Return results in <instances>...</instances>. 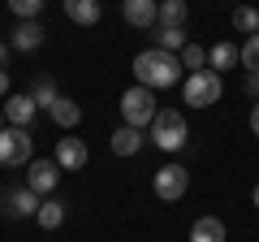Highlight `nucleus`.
I'll use <instances>...</instances> for the list:
<instances>
[{
    "label": "nucleus",
    "instance_id": "0eeeda50",
    "mask_svg": "<svg viewBox=\"0 0 259 242\" xmlns=\"http://www.w3.org/2000/svg\"><path fill=\"white\" fill-rule=\"evenodd\" d=\"M56 182H61V165H56V160H30L26 165V186L35 190V195H48Z\"/></svg>",
    "mask_w": 259,
    "mask_h": 242
},
{
    "label": "nucleus",
    "instance_id": "ddd939ff",
    "mask_svg": "<svg viewBox=\"0 0 259 242\" xmlns=\"http://www.w3.org/2000/svg\"><path fill=\"white\" fill-rule=\"evenodd\" d=\"M65 13H69V22H78V26H95L100 22V0H61Z\"/></svg>",
    "mask_w": 259,
    "mask_h": 242
},
{
    "label": "nucleus",
    "instance_id": "1a4fd4ad",
    "mask_svg": "<svg viewBox=\"0 0 259 242\" xmlns=\"http://www.w3.org/2000/svg\"><path fill=\"white\" fill-rule=\"evenodd\" d=\"M56 165L61 169H69V173H74V169H82L87 160H91V151H87V143L82 139H56Z\"/></svg>",
    "mask_w": 259,
    "mask_h": 242
},
{
    "label": "nucleus",
    "instance_id": "4468645a",
    "mask_svg": "<svg viewBox=\"0 0 259 242\" xmlns=\"http://www.w3.org/2000/svg\"><path fill=\"white\" fill-rule=\"evenodd\" d=\"M190 242H225V221L221 216H199L190 225Z\"/></svg>",
    "mask_w": 259,
    "mask_h": 242
},
{
    "label": "nucleus",
    "instance_id": "412c9836",
    "mask_svg": "<svg viewBox=\"0 0 259 242\" xmlns=\"http://www.w3.org/2000/svg\"><path fill=\"white\" fill-rule=\"evenodd\" d=\"M56 95H61V91H56V83H52L48 74H39V78H35V87H30V100H35L39 108H52Z\"/></svg>",
    "mask_w": 259,
    "mask_h": 242
},
{
    "label": "nucleus",
    "instance_id": "7ed1b4c3",
    "mask_svg": "<svg viewBox=\"0 0 259 242\" xmlns=\"http://www.w3.org/2000/svg\"><path fill=\"white\" fill-rule=\"evenodd\" d=\"M160 112L156 104V91H147V87H130L125 95H121V117H125V126H134V130H143V126H151Z\"/></svg>",
    "mask_w": 259,
    "mask_h": 242
},
{
    "label": "nucleus",
    "instance_id": "a878e982",
    "mask_svg": "<svg viewBox=\"0 0 259 242\" xmlns=\"http://www.w3.org/2000/svg\"><path fill=\"white\" fill-rule=\"evenodd\" d=\"M250 130H255V139H259V104L250 108Z\"/></svg>",
    "mask_w": 259,
    "mask_h": 242
},
{
    "label": "nucleus",
    "instance_id": "f3484780",
    "mask_svg": "<svg viewBox=\"0 0 259 242\" xmlns=\"http://www.w3.org/2000/svg\"><path fill=\"white\" fill-rule=\"evenodd\" d=\"M139 147H143V130H134V126H121L112 134V151L117 156H139Z\"/></svg>",
    "mask_w": 259,
    "mask_h": 242
},
{
    "label": "nucleus",
    "instance_id": "2eb2a0df",
    "mask_svg": "<svg viewBox=\"0 0 259 242\" xmlns=\"http://www.w3.org/2000/svg\"><path fill=\"white\" fill-rule=\"evenodd\" d=\"M48 117H52L56 126H65V130H74L78 121H82V108H78V104L69 100V95H56V104L48 108Z\"/></svg>",
    "mask_w": 259,
    "mask_h": 242
},
{
    "label": "nucleus",
    "instance_id": "4be33fe9",
    "mask_svg": "<svg viewBox=\"0 0 259 242\" xmlns=\"http://www.w3.org/2000/svg\"><path fill=\"white\" fill-rule=\"evenodd\" d=\"M35 221L44 225V229H56V225L65 221V204H61V199H44L39 212H35Z\"/></svg>",
    "mask_w": 259,
    "mask_h": 242
},
{
    "label": "nucleus",
    "instance_id": "393cba45",
    "mask_svg": "<svg viewBox=\"0 0 259 242\" xmlns=\"http://www.w3.org/2000/svg\"><path fill=\"white\" fill-rule=\"evenodd\" d=\"M9 9L18 13V22H35L39 9H44V0H9Z\"/></svg>",
    "mask_w": 259,
    "mask_h": 242
},
{
    "label": "nucleus",
    "instance_id": "c756f323",
    "mask_svg": "<svg viewBox=\"0 0 259 242\" xmlns=\"http://www.w3.org/2000/svg\"><path fill=\"white\" fill-rule=\"evenodd\" d=\"M250 199H255V208H259V186H255V195H250Z\"/></svg>",
    "mask_w": 259,
    "mask_h": 242
},
{
    "label": "nucleus",
    "instance_id": "c85d7f7f",
    "mask_svg": "<svg viewBox=\"0 0 259 242\" xmlns=\"http://www.w3.org/2000/svg\"><path fill=\"white\" fill-rule=\"evenodd\" d=\"M9 91V69H0V95Z\"/></svg>",
    "mask_w": 259,
    "mask_h": 242
},
{
    "label": "nucleus",
    "instance_id": "f8f14e48",
    "mask_svg": "<svg viewBox=\"0 0 259 242\" xmlns=\"http://www.w3.org/2000/svg\"><path fill=\"white\" fill-rule=\"evenodd\" d=\"M39 44H44V26L39 22H18L13 26V39H9L13 52H35Z\"/></svg>",
    "mask_w": 259,
    "mask_h": 242
},
{
    "label": "nucleus",
    "instance_id": "aec40b11",
    "mask_svg": "<svg viewBox=\"0 0 259 242\" xmlns=\"http://www.w3.org/2000/svg\"><path fill=\"white\" fill-rule=\"evenodd\" d=\"M233 30H242V35H259V9H255V5H238V9H233Z\"/></svg>",
    "mask_w": 259,
    "mask_h": 242
},
{
    "label": "nucleus",
    "instance_id": "bb28decb",
    "mask_svg": "<svg viewBox=\"0 0 259 242\" xmlns=\"http://www.w3.org/2000/svg\"><path fill=\"white\" fill-rule=\"evenodd\" d=\"M246 91H250V95H259V74H250V78H246Z\"/></svg>",
    "mask_w": 259,
    "mask_h": 242
},
{
    "label": "nucleus",
    "instance_id": "dca6fc26",
    "mask_svg": "<svg viewBox=\"0 0 259 242\" xmlns=\"http://www.w3.org/2000/svg\"><path fill=\"white\" fill-rule=\"evenodd\" d=\"M186 13H190V5H186V0H160L156 26H173V30H182V26H186Z\"/></svg>",
    "mask_w": 259,
    "mask_h": 242
},
{
    "label": "nucleus",
    "instance_id": "cd10ccee",
    "mask_svg": "<svg viewBox=\"0 0 259 242\" xmlns=\"http://www.w3.org/2000/svg\"><path fill=\"white\" fill-rule=\"evenodd\" d=\"M9 52H13V48L5 44V39H0V69H5V61H9Z\"/></svg>",
    "mask_w": 259,
    "mask_h": 242
},
{
    "label": "nucleus",
    "instance_id": "6e6552de",
    "mask_svg": "<svg viewBox=\"0 0 259 242\" xmlns=\"http://www.w3.org/2000/svg\"><path fill=\"white\" fill-rule=\"evenodd\" d=\"M156 13H160V0H121V18H125L130 26L151 30L156 26Z\"/></svg>",
    "mask_w": 259,
    "mask_h": 242
},
{
    "label": "nucleus",
    "instance_id": "b1692460",
    "mask_svg": "<svg viewBox=\"0 0 259 242\" xmlns=\"http://www.w3.org/2000/svg\"><path fill=\"white\" fill-rule=\"evenodd\" d=\"M238 61L250 69V74H259V35H246V44L238 48Z\"/></svg>",
    "mask_w": 259,
    "mask_h": 242
},
{
    "label": "nucleus",
    "instance_id": "6ab92c4d",
    "mask_svg": "<svg viewBox=\"0 0 259 242\" xmlns=\"http://www.w3.org/2000/svg\"><path fill=\"white\" fill-rule=\"evenodd\" d=\"M151 39H156V48H164V52H182L186 48V30H173V26H151Z\"/></svg>",
    "mask_w": 259,
    "mask_h": 242
},
{
    "label": "nucleus",
    "instance_id": "423d86ee",
    "mask_svg": "<svg viewBox=\"0 0 259 242\" xmlns=\"http://www.w3.org/2000/svg\"><path fill=\"white\" fill-rule=\"evenodd\" d=\"M156 195L164 199V204H173V199H182L186 195V186H190V173H186L182 165H164V169H156Z\"/></svg>",
    "mask_w": 259,
    "mask_h": 242
},
{
    "label": "nucleus",
    "instance_id": "20e7f679",
    "mask_svg": "<svg viewBox=\"0 0 259 242\" xmlns=\"http://www.w3.org/2000/svg\"><path fill=\"white\" fill-rule=\"evenodd\" d=\"M30 147H35V139H30L26 126H5L0 130V165L5 169L30 165Z\"/></svg>",
    "mask_w": 259,
    "mask_h": 242
},
{
    "label": "nucleus",
    "instance_id": "39448f33",
    "mask_svg": "<svg viewBox=\"0 0 259 242\" xmlns=\"http://www.w3.org/2000/svg\"><path fill=\"white\" fill-rule=\"evenodd\" d=\"M221 74H216V69H199V74H190L182 83V95H186V104H190V108H207V104H216L221 100Z\"/></svg>",
    "mask_w": 259,
    "mask_h": 242
},
{
    "label": "nucleus",
    "instance_id": "a211bd4d",
    "mask_svg": "<svg viewBox=\"0 0 259 242\" xmlns=\"http://www.w3.org/2000/svg\"><path fill=\"white\" fill-rule=\"evenodd\" d=\"M233 65H238V48H233L229 39L207 52V69H216V74H225V69H233Z\"/></svg>",
    "mask_w": 259,
    "mask_h": 242
},
{
    "label": "nucleus",
    "instance_id": "7c9ffc66",
    "mask_svg": "<svg viewBox=\"0 0 259 242\" xmlns=\"http://www.w3.org/2000/svg\"><path fill=\"white\" fill-rule=\"evenodd\" d=\"M5 121H9V117H5V112H0V130H5Z\"/></svg>",
    "mask_w": 259,
    "mask_h": 242
},
{
    "label": "nucleus",
    "instance_id": "9b49d317",
    "mask_svg": "<svg viewBox=\"0 0 259 242\" xmlns=\"http://www.w3.org/2000/svg\"><path fill=\"white\" fill-rule=\"evenodd\" d=\"M39 204H44V199H39L30 186H18V190H9V195H5V212H9V216H35Z\"/></svg>",
    "mask_w": 259,
    "mask_h": 242
},
{
    "label": "nucleus",
    "instance_id": "5701e85b",
    "mask_svg": "<svg viewBox=\"0 0 259 242\" xmlns=\"http://www.w3.org/2000/svg\"><path fill=\"white\" fill-rule=\"evenodd\" d=\"M182 69H190V74L207 69V48H199V44H186V48H182Z\"/></svg>",
    "mask_w": 259,
    "mask_h": 242
},
{
    "label": "nucleus",
    "instance_id": "f257e3e1",
    "mask_svg": "<svg viewBox=\"0 0 259 242\" xmlns=\"http://www.w3.org/2000/svg\"><path fill=\"white\" fill-rule=\"evenodd\" d=\"M134 78H139V87H147V91L177 87L182 83V56L164 52V48H147V52L134 56Z\"/></svg>",
    "mask_w": 259,
    "mask_h": 242
},
{
    "label": "nucleus",
    "instance_id": "9d476101",
    "mask_svg": "<svg viewBox=\"0 0 259 242\" xmlns=\"http://www.w3.org/2000/svg\"><path fill=\"white\" fill-rule=\"evenodd\" d=\"M35 112H39V104L30 100V91H22V95H9V104H5V117H9V126H26V130H30Z\"/></svg>",
    "mask_w": 259,
    "mask_h": 242
},
{
    "label": "nucleus",
    "instance_id": "f03ea898",
    "mask_svg": "<svg viewBox=\"0 0 259 242\" xmlns=\"http://www.w3.org/2000/svg\"><path fill=\"white\" fill-rule=\"evenodd\" d=\"M151 143L160 151H182L186 147V117L177 108H160L151 121Z\"/></svg>",
    "mask_w": 259,
    "mask_h": 242
}]
</instances>
